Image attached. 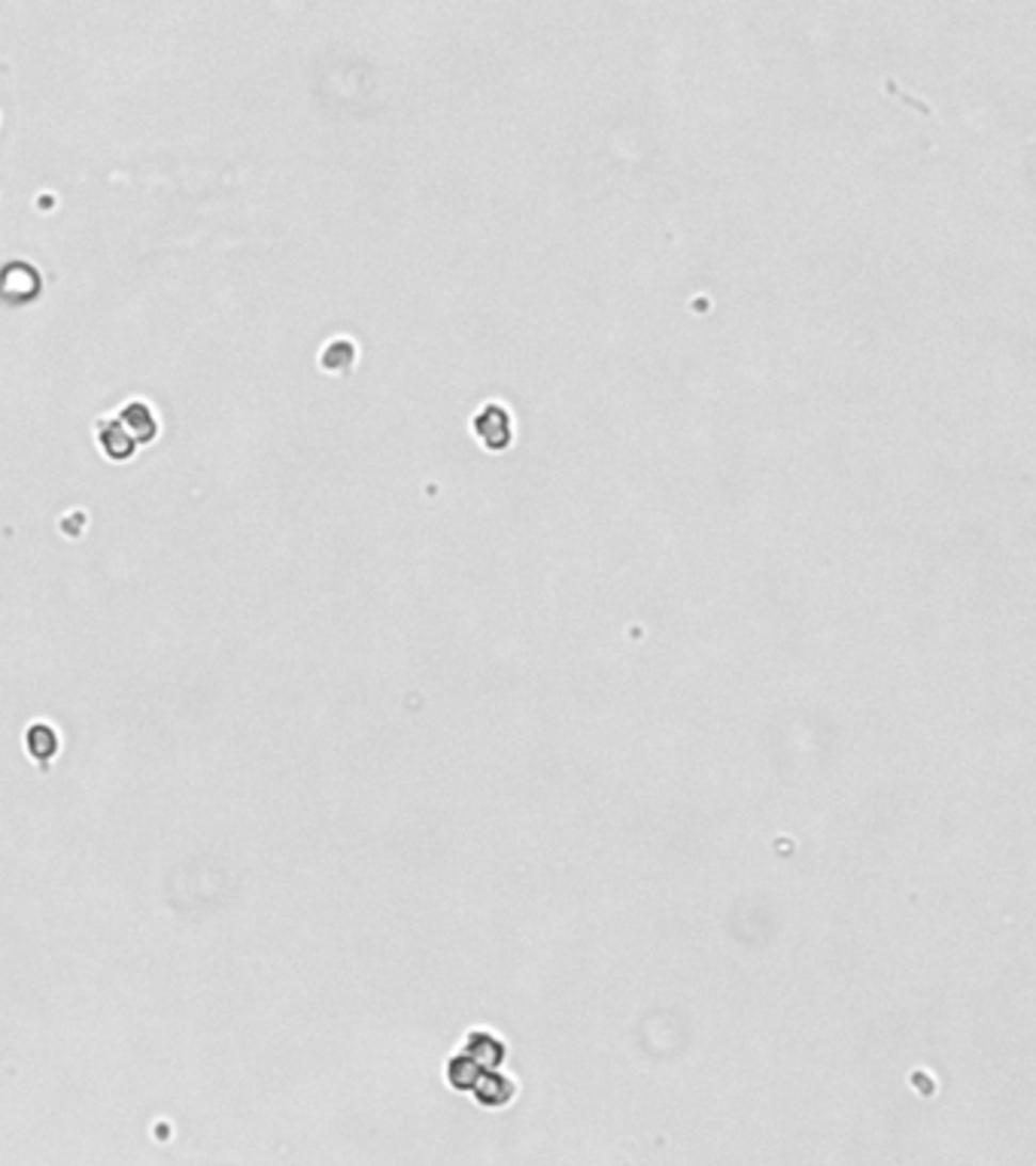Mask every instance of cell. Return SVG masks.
<instances>
[{
    "mask_svg": "<svg viewBox=\"0 0 1036 1166\" xmlns=\"http://www.w3.org/2000/svg\"><path fill=\"white\" fill-rule=\"evenodd\" d=\"M156 432H159V426H156L153 411L146 404H128L116 411V416L98 422V444L110 459H128L138 444L153 441Z\"/></svg>",
    "mask_w": 1036,
    "mask_h": 1166,
    "instance_id": "6da1fadb",
    "label": "cell"
},
{
    "mask_svg": "<svg viewBox=\"0 0 1036 1166\" xmlns=\"http://www.w3.org/2000/svg\"><path fill=\"white\" fill-rule=\"evenodd\" d=\"M475 432L478 437L490 447V450H505L511 444V414L501 408V404H487L478 416H475Z\"/></svg>",
    "mask_w": 1036,
    "mask_h": 1166,
    "instance_id": "3957f363",
    "label": "cell"
},
{
    "mask_svg": "<svg viewBox=\"0 0 1036 1166\" xmlns=\"http://www.w3.org/2000/svg\"><path fill=\"white\" fill-rule=\"evenodd\" d=\"M41 292V274L28 261H10L0 268V301L25 304Z\"/></svg>",
    "mask_w": 1036,
    "mask_h": 1166,
    "instance_id": "7a4b0ae2",
    "label": "cell"
},
{
    "mask_svg": "<svg viewBox=\"0 0 1036 1166\" xmlns=\"http://www.w3.org/2000/svg\"><path fill=\"white\" fill-rule=\"evenodd\" d=\"M25 748H28V753L34 760H41L43 766H46L59 753V732H55V726H49V723H34V726H28V732H25Z\"/></svg>",
    "mask_w": 1036,
    "mask_h": 1166,
    "instance_id": "277c9868",
    "label": "cell"
},
{
    "mask_svg": "<svg viewBox=\"0 0 1036 1166\" xmlns=\"http://www.w3.org/2000/svg\"><path fill=\"white\" fill-rule=\"evenodd\" d=\"M353 356H356V350H353V344H350V340H335V344L322 353V368H329V371H340V368H347V365L353 362Z\"/></svg>",
    "mask_w": 1036,
    "mask_h": 1166,
    "instance_id": "5b68a950",
    "label": "cell"
}]
</instances>
